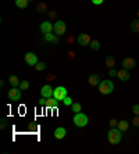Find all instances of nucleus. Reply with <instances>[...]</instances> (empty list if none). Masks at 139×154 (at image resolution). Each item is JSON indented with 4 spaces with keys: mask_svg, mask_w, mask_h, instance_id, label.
I'll list each match as a JSON object with an SVG mask.
<instances>
[{
    "mask_svg": "<svg viewBox=\"0 0 139 154\" xmlns=\"http://www.w3.org/2000/svg\"><path fill=\"white\" fill-rule=\"evenodd\" d=\"M107 139H109V143L113 144V146H117L120 144L121 139H123V132L115 126V128H110L109 129V133H107Z\"/></svg>",
    "mask_w": 139,
    "mask_h": 154,
    "instance_id": "nucleus-1",
    "label": "nucleus"
},
{
    "mask_svg": "<svg viewBox=\"0 0 139 154\" xmlns=\"http://www.w3.org/2000/svg\"><path fill=\"white\" fill-rule=\"evenodd\" d=\"M97 89H99L100 93L106 96V94L113 93V90H114V83H113L110 79H103V81L99 83Z\"/></svg>",
    "mask_w": 139,
    "mask_h": 154,
    "instance_id": "nucleus-2",
    "label": "nucleus"
},
{
    "mask_svg": "<svg viewBox=\"0 0 139 154\" xmlns=\"http://www.w3.org/2000/svg\"><path fill=\"white\" fill-rule=\"evenodd\" d=\"M72 122H74V124H75V126H78V128H83V126L88 125V122H89V118H88L86 114L77 113L75 115H74V119H72Z\"/></svg>",
    "mask_w": 139,
    "mask_h": 154,
    "instance_id": "nucleus-3",
    "label": "nucleus"
},
{
    "mask_svg": "<svg viewBox=\"0 0 139 154\" xmlns=\"http://www.w3.org/2000/svg\"><path fill=\"white\" fill-rule=\"evenodd\" d=\"M67 96H68L67 89H65L64 86H57V88L54 89V92H53V97H56L57 100H60V102H63Z\"/></svg>",
    "mask_w": 139,
    "mask_h": 154,
    "instance_id": "nucleus-4",
    "label": "nucleus"
},
{
    "mask_svg": "<svg viewBox=\"0 0 139 154\" xmlns=\"http://www.w3.org/2000/svg\"><path fill=\"white\" fill-rule=\"evenodd\" d=\"M65 31H67V25H65V22L61 21V20L56 21V22H54V33H56V35L61 36V35L65 33Z\"/></svg>",
    "mask_w": 139,
    "mask_h": 154,
    "instance_id": "nucleus-5",
    "label": "nucleus"
},
{
    "mask_svg": "<svg viewBox=\"0 0 139 154\" xmlns=\"http://www.w3.org/2000/svg\"><path fill=\"white\" fill-rule=\"evenodd\" d=\"M24 60L29 67H35V65L38 64V56H36L35 53H31V52L27 53L24 56Z\"/></svg>",
    "mask_w": 139,
    "mask_h": 154,
    "instance_id": "nucleus-6",
    "label": "nucleus"
},
{
    "mask_svg": "<svg viewBox=\"0 0 139 154\" xmlns=\"http://www.w3.org/2000/svg\"><path fill=\"white\" fill-rule=\"evenodd\" d=\"M7 96L11 102H18V100H21V89H18V88H13V89L8 90Z\"/></svg>",
    "mask_w": 139,
    "mask_h": 154,
    "instance_id": "nucleus-7",
    "label": "nucleus"
},
{
    "mask_svg": "<svg viewBox=\"0 0 139 154\" xmlns=\"http://www.w3.org/2000/svg\"><path fill=\"white\" fill-rule=\"evenodd\" d=\"M121 65H123V68L129 71V69L135 68L136 61H135V58H132V57H125V58H123V61H121Z\"/></svg>",
    "mask_w": 139,
    "mask_h": 154,
    "instance_id": "nucleus-8",
    "label": "nucleus"
},
{
    "mask_svg": "<svg viewBox=\"0 0 139 154\" xmlns=\"http://www.w3.org/2000/svg\"><path fill=\"white\" fill-rule=\"evenodd\" d=\"M39 29H40V32L43 33V35H45V33H50V32L54 31V25H53L52 22H49V21H45V22L40 24Z\"/></svg>",
    "mask_w": 139,
    "mask_h": 154,
    "instance_id": "nucleus-9",
    "label": "nucleus"
},
{
    "mask_svg": "<svg viewBox=\"0 0 139 154\" xmlns=\"http://www.w3.org/2000/svg\"><path fill=\"white\" fill-rule=\"evenodd\" d=\"M53 92H54V89H53L52 86L48 83V85L42 86V89H40V96H42V97L49 99V97H52L53 96Z\"/></svg>",
    "mask_w": 139,
    "mask_h": 154,
    "instance_id": "nucleus-10",
    "label": "nucleus"
},
{
    "mask_svg": "<svg viewBox=\"0 0 139 154\" xmlns=\"http://www.w3.org/2000/svg\"><path fill=\"white\" fill-rule=\"evenodd\" d=\"M91 35L89 33H81V35H78V38H77V42H78V45L81 46H86L91 43Z\"/></svg>",
    "mask_w": 139,
    "mask_h": 154,
    "instance_id": "nucleus-11",
    "label": "nucleus"
},
{
    "mask_svg": "<svg viewBox=\"0 0 139 154\" xmlns=\"http://www.w3.org/2000/svg\"><path fill=\"white\" fill-rule=\"evenodd\" d=\"M65 135H67V130H65V128H63V126L56 128L54 132H53V136H54L57 140H61V139H64V138H65Z\"/></svg>",
    "mask_w": 139,
    "mask_h": 154,
    "instance_id": "nucleus-12",
    "label": "nucleus"
},
{
    "mask_svg": "<svg viewBox=\"0 0 139 154\" xmlns=\"http://www.w3.org/2000/svg\"><path fill=\"white\" fill-rule=\"evenodd\" d=\"M117 78H118L120 81H128L129 78H131V75H129V71L125 68H121L120 71H117Z\"/></svg>",
    "mask_w": 139,
    "mask_h": 154,
    "instance_id": "nucleus-13",
    "label": "nucleus"
},
{
    "mask_svg": "<svg viewBox=\"0 0 139 154\" xmlns=\"http://www.w3.org/2000/svg\"><path fill=\"white\" fill-rule=\"evenodd\" d=\"M100 78L99 75H96V74H92V75H89V78H88V83L91 86H93V88H96V86H99L100 83Z\"/></svg>",
    "mask_w": 139,
    "mask_h": 154,
    "instance_id": "nucleus-14",
    "label": "nucleus"
},
{
    "mask_svg": "<svg viewBox=\"0 0 139 154\" xmlns=\"http://www.w3.org/2000/svg\"><path fill=\"white\" fill-rule=\"evenodd\" d=\"M43 41L45 42H52V43H59V35L56 33H45L43 35Z\"/></svg>",
    "mask_w": 139,
    "mask_h": 154,
    "instance_id": "nucleus-15",
    "label": "nucleus"
},
{
    "mask_svg": "<svg viewBox=\"0 0 139 154\" xmlns=\"http://www.w3.org/2000/svg\"><path fill=\"white\" fill-rule=\"evenodd\" d=\"M59 103H60V100H57L56 97H49L48 100H46V107L48 108H56L57 105H59Z\"/></svg>",
    "mask_w": 139,
    "mask_h": 154,
    "instance_id": "nucleus-16",
    "label": "nucleus"
},
{
    "mask_svg": "<svg viewBox=\"0 0 139 154\" xmlns=\"http://www.w3.org/2000/svg\"><path fill=\"white\" fill-rule=\"evenodd\" d=\"M8 83L13 86V88H20V78L17 77V75H11V77H8Z\"/></svg>",
    "mask_w": 139,
    "mask_h": 154,
    "instance_id": "nucleus-17",
    "label": "nucleus"
},
{
    "mask_svg": "<svg viewBox=\"0 0 139 154\" xmlns=\"http://www.w3.org/2000/svg\"><path fill=\"white\" fill-rule=\"evenodd\" d=\"M117 128H118L121 132H127L128 128H129V122L125 121V119H123V121H118V125H117Z\"/></svg>",
    "mask_w": 139,
    "mask_h": 154,
    "instance_id": "nucleus-18",
    "label": "nucleus"
},
{
    "mask_svg": "<svg viewBox=\"0 0 139 154\" xmlns=\"http://www.w3.org/2000/svg\"><path fill=\"white\" fill-rule=\"evenodd\" d=\"M106 65H107L109 68H114L115 65V57L114 56H107V58H106Z\"/></svg>",
    "mask_w": 139,
    "mask_h": 154,
    "instance_id": "nucleus-19",
    "label": "nucleus"
},
{
    "mask_svg": "<svg viewBox=\"0 0 139 154\" xmlns=\"http://www.w3.org/2000/svg\"><path fill=\"white\" fill-rule=\"evenodd\" d=\"M131 31L135 33L139 32V18H136V20H134L131 22Z\"/></svg>",
    "mask_w": 139,
    "mask_h": 154,
    "instance_id": "nucleus-20",
    "label": "nucleus"
},
{
    "mask_svg": "<svg viewBox=\"0 0 139 154\" xmlns=\"http://www.w3.org/2000/svg\"><path fill=\"white\" fill-rule=\"evenodd\" d=\"M29 0H16V6L18 8H27Z\"/></svg>",
    "mask_w": 139,
    "mask_h": 154,
    "instance_id": "nucleus-21",
    "label": "nucleus"
},
{
    "mask_svg": "<svg viewBox=\"0 0 139 154\" xmlns=\"http://www.w3.org/2000/svg\"><path fill=\"white\" fill-rule=\"evenodd\" d=\"M71 110H72V113H74V114L81 113V110H82V105H81L80 103H72V104H71Z\"/></svg>",
    "mask_w": 139,
    "mask_h": 154,
    "instance_id": "nucleus-22",
    "label": "nucleus"
},
{
    "mask_svg": "<svg viewBox=\"0 0 139 154\" xmlns=\"http://www.w3.org/2000/svg\"><path fill=\"white\" fill-rule=\"evenodd\" d=\"M36 10L39 13H45L46 10H48V4L45 3V1H42V3H39L38 6H36Z\"/></svg>",
    "mask_w": 139,
    "mask_h": 154,
    "instance_id": "nucleus-23",
    "label": "nucleus"
},
{
    "mask_svg": "<svg viewBox=\"0 0 139 154\" xmlns=\"http://www.w3.org/2000/svg\"><path fill=\"white\" fill-rule=\"evenodd\" d=\"M89 46H91L92 50H99V49H100V42L97 41V39H96V41H91Z\"/></svg>",
    "mask_w": 139,
    "mask_h": 154,
    "instance_id": "nucleus-24",
    "label": "nucleus"
},
{
    "mask_svg": "<svg viewBox=\"0 0 139 154\" xmlns=\"http://www.w3.org/2000/svg\"><path fill=\"white\" fill-rule=\"evenodd\" d=\"M29 86H31L29 81H21V83H20V89H21V90H28V89H29Z\"/></svg>",
    "mask_w": 139,
    "mask_h": 154,
    "instance_id": "nucleus-25",
    "label": "nucleus"
},
{
    "mask_svg": "<svg viewBox=\"0 0 139 154\" xmlns=\"http://www.w3.org/2000/svg\"><path fill=\"white\" fill-rule=\"evenodd\" d=\"M35 69L36 71H45V69H46V64H45V63H38V64L35 65Z\"/></svg>",
    "mask_w": 139,
    "mask_h": 154,
    "instance_id": "nucleus-26",
    "label": "nucleus"
},
{
    "mask_svg": "<svg viewBox=\"0 0 139 154\" xmlns=\"http://www.w3.org/2000/svg\"><path fill=\"white\" fill-rule=\"evenodd\" d=\"M6 128H7V119H6V118H1V119H0V129L4 130Z\"/></svg>",
    "mask_w": 139,
    "mask_h": 154,
    "instance_id": "nucleus-27",
    "label": "nucleus"
},
{
    "mask_svg": "<svg viewBox=\"0 0 139 154\" xmlns=\"http://www.w3.org/2000/svg\"><path fill=\"white\" fill-rule=\"evenodd\" d=\"M109 125H110V128H115V126L118 125V121L115 118H111L110 121H109Z\"/></svg>",
    "mask_w": 139,
    "mask_h": 154,
    "instance_id": "nucleus-28",
    "label": "nucleus"
},
{
    "mask_svg": "<svg viewBox=\"0 0 139 154\" xmlns=\"http://www.w3.org/2000/svg\"><path fill=\"white\" fill-rule=\"evenodd\" d=\"M63 103H64V104H65V105H71L74 102H72V99L70 97V96H67V97H65V99H64V100H63Z\"/></svg>",
    "mask_w": 139,
    "mask_h": 154,
    "instance_id": "nucleus-29",
    "label": "nucleus"
},
{
    "mask_svg": "<svg viewBox=\"0 0 139 154\" xmlns=\"http://www.w3.org/2000/svg\"><path fill=\"white\" fill-rule=\"evenodd\" d=\"M132 113L135 115H139V104H134L132 105Z\"/></svg>",
    "mask_w": 139,
    "mask_h": 154,
    "instance_id": "nucleus-30",
    "label": "nucleus"
},
{
    "mask_svg": "<svg viewBox=\"0 0 139 154\" xmlns=\"http://www.w3.org/2000/svg\"><path fill=\"white\" fill-rule=\"evenodd\" d=\"M132 125L134 126H139V115H135L132 119Z\"/></svg>",
    "mask_w": 139,
    "mask_h": 154,
    "instance_id": "nucleus-31",
    "label": "nucleus"
},
{
    "mask_svg": "<svg viewBox=\"0 0 139 154\" xmlns=\"http://www.w3.org/2000/svg\"><path fill=\"white\" fill-rule=\"evenodd\" d=\"M109 75H110V77H117V71H115L114 68H110V71H109Z\"/></svg>",
    "mask_w": 139,
    "mask_h": 154,
    "instance_id": "nucleus-32",
    "label": "nucleus"
},
{
    "mask_svg": "<svg viewBox=\"0 0 139 154\" xmlns=\"http://www.w3.org/2000/svg\"><path fill=\"white\" fill-rule=\"evenodd\" d=\"M46 100H48L46 97H40V100H39V105H42V107H43V105H46Z\"/></svg>",
    "mask_w": 139,
    "mask_h": 154,
    "instance_id": "nucleus-33",
    "label": "nucleus"
},
{
    "mask_svg": "<svg viewBox=\"0 0 139 154\" xmlns=\"http://www.w3.org/2000/svg\"><path fill=\"white\" fill-rule=\"evenodd\" d=\"M104 0H92V3L95 4V6H100V4H103Z\"/></svg>",
    "mask_w": 139,
    "mask_h": 154,
    "instance_id": "nucleus-34",
    "label": "nucleus"
},
{
    "mask_svg": "<svg viewBox=\"0 0 139 154\" xmlns=\"http://www.w3.org/2000/svg\"><path fill=\"white\" fill-rule=\"evenodd\" d=\"M46 79H48V81L50 82V81H54V79H56V77H54V75H53V74H49L48 77H46Z\"/></svg>",
    "mask_w": 139,
    "mask_h": 154,
    "instance_id": "nucleus-35",
    "label": "nucleus"
},
{
    "mask_svg": "<svg viewBox=\"0 0 139 154\" xmlns=\"http://www.w3.org/2000/svg\"><path fill=\"white\" fill-rule=\"evenodd\" d=\"M56 15H57L56 11H49V17H50V18H56Z\"/></svg>",
    "mask_w": 139,
    "mask_h": 154,
    "instance_id": "nucleus-36",
    "label": "nucleus"
},
{
    "mask_svg": "<svg viewBox=\"0 0 139 154\" xmlns=\"http://www.w3.org/2000/svg\"><path fill=\"white\" fill-rule=\"evenodd\" d=\"M29 129H32V130H35V129H36V126H35V125H29Z\"/></svg>",
    "mask_w": 139,
    "mask_h": 154,
    "instance_id": "nucleus-37",
    "label": "nucleus"
},
{
    "mask_svg": "<svg viewBox=\"0 0 139 154\" xmlns=\"http://www.w3.org/2000/svg\"><path fill=\"white\" fill-rule=\"evenodd\" d=\"M138 18H139V10H138Z\"/></svg>",
    "mask_w": 139,
    "mask_h": 154,
    "instance_id": "nucleus-38",
    "label": "nucleus"
},
{
    "mask_svg": "<svg viewBox=\"0 0 139 154\" xmlns=\"http://www.w3.org/2000/svg\"><path fill=\"white\" fill-rule=\"evenodd\" d=\"M31 1H32V0H31Z\"/></svg>",
    "mask_w": 139,
    "mask_h": 154,
    "instance_id": "nucleus-39",
    "label": "nucleus"
}]
</instances>
